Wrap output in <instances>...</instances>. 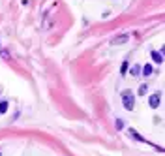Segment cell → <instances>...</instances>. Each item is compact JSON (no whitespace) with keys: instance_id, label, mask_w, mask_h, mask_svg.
Segmentation results:
<instances>
[{"instance_id":"6da1fadb","label":"cell","mask_w":165,"mask_h":156,"mask_svg":"<svg viewBox=\"0 0 165 156\" xmlns=\"http://www.w3.org/2000/svg\"><path fill=\"white\" fill-rule=\"evenodd\" d=\"M122 105L126 111H133L135 109V94L131 90H124L122 92Z\"/></svg>"},{"instance_id":"7a4b0ae2","label":"cell","mask_w":165,"mask_h":156,"mask_svg":"<svg viewBox=\"0 0 165 156\" xmlns=\"http://www.w3.org/2000/svg\"><path fill=\"white\" fill-rule=\"evenodd\" d=\"M160 104H161V94H160V92H154V94H150V98H148L150 109H158V107H160Z\"/></svg>"},{"instance_id":"3957f363","label":"cell","mask_w":165,"mask_h":156,"mask_svg":"<svg viewBox=\"0 0 165 156\" xmlns=\"http://www.w3.org/2000/svg\"><path fill=\"white\" fill-rule=\"evenodd\" d=\"M152 60L156 64H163V51H152Z\"/></svg>"},{"instance_id":"277c9868","label":"cell","mask_w":165,"mask_h":156,"mask_svg":"<svg viewBox=\"0 0 165 156\" xmlns=\"http://www.w3.org/2000/svg\"><path fill=\"white\" fill-rule=\"evenodd\" d=\"M152 64H145V66H141V75H145V77H150L152 75Z\"/></svg>"},{"instance_id":"5b68a950","label":"cell","mask_w":165,"mask_h":156,"mask_svg":"<svg viewBox=\"0 0 165 156\" xmlns=\"http://www.w3.org/2000/svg\"><path fill=\"white\" fill-rule=\"evenodd\" d=\"M130 74H131V77H141V64H133L130 68Z\"/></svg>"},{"instance_id":"8992f818","label":"cell","mask_w":165,"mask_h":156,"mask_svg":"<svg viewBox=\"0 0 165 156\" xmlns=\"http://www.w3.org/2000/svg\"><path fill=\"white\" fill-rule=\"evenodd\" d=\"M128 40H130V36H128V34H122V36H118V38H114V40H113V44H114V45H118V44H126Z\"/></svg>"},{"instance_id":"52a82bcc","label":"cell","mask_w":165,"mask_h":156,"mask_svg":"<svg viewBox=\"0 0 165 156\" xmlns=\"http://www.w3.org/2000/svg\"><path fill=\"white\" fill-rule=\"evenodd\" d=\"M130 136H131V137H133L135 141H141V143H146V139H145V137H141V136H139V134L135 132L133 128H130Z\"/></svg>"},{"instance_id":"ba28073f","label":"cell","mask_w":165,"mask_h":156,"mask_svg":"<svg viewBox=\"0 0 165 156\" xmlns=\"http://www.w3.org/2000/svg\"><path fill=\"white\" fill-rule=\"evenodd\" d=\"M146 92H148V85H146V83L139 85V90H137V94H139V96H145Z\"/></svg>"},{"instance_id":"9c48e42d","label":"cell","mask_w":165,"mask_h":156,"mask_svg":"<svg viewBox=\"0 0 165 156\" xmlns=\"http://www.w3.org/2000/svg\"><path fill=\"white\" fill-rule=\"evenodd\" d=\"M128 66H130V62H128V60H124V62H122V66H120V74H122V75H126V72H128Z\"/></svg>"},{"instance_id":"30bf717a","label":"cell","mask_w":165,"mask_h":156,"mask_svg":"<svg viewBox=\"0 0 165 156\" xmlns=\"http://www.w3.org/2000/svg\"><path fill=\"white\" fill-rule=\"evenodd\" d=\"M8 105H10V104L6 102V100H4V102H0V115H2V113H6V111H8Z\"/></svg>"},{"instance_id":"8fae6325","label":"cell","mask_w":165,"mask_h":156,"mask_svg":"<svg viewBox=\"0 0 165 156\" xmlns=\"http://www.w3.org/2000/svg\"><path fill=\"white\" fill-rule=\"evenodd\" d=\"M114 126H116V130H124V120H122V118H116Z\"/></svg>"},{"instance_id":"7c38bea8","label":"cell","mask_w":165,"mask_h":156,"mask_svg":"<svg viewBox=\"0 0 165 156\" xmlns=\"http://www.w3.org/2000/svg\"><path fill=\"white\" fill-rule=\"evenodd\" d=\"M0 156H2V154H0Z\"/></svg>"}]
</instances>
